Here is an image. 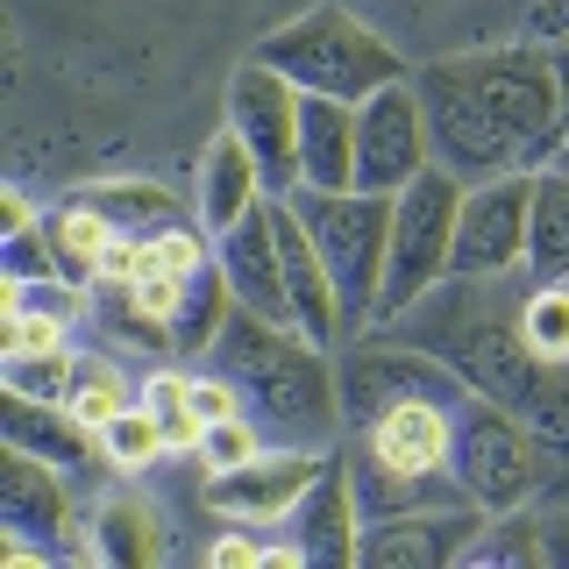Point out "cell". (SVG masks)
Masks as SVG:
<instances>
[{
  "label": "cell",
  "mask_w": 569,
  "mask_h": 569,
  "mask_svg": "<svg viewBox=\"0 0 569 569\" xmlns=\"http://www.w3.org/2000/svg\"><path fill=\"white\" fill-rule=\"evenodd\" d=\"M541 556L548 569H569V512H541Z\"/></svg>",
  "instance_id": "obj_41"
},
{
  "label": "cell",
  "mask_w": 569,
  "mask_h": 569,
  "mask_svg": "<svg viewBox=\"0 0 569 569\" xmlns=\"http://www.w3.org/2000/svg\"><path fill=\"white\" fill-rule=\"evenodd\" d=\"M142 406H150L157 420H178L192 406V378L186 370H150V378H142Z\"/></svg>",
  "instance_id": "obj_37"
},
{
  "label": "cell",
  "mask_w": 569,
  "mask_h": 569,
  "mask_svg": "<svg viewBox=\"0 0 569 569\" xmlns=\"http://www.w3.org/2000/svg\"><path fill=\"white\" fill-rule=\"evenodd\" d=\"M548 58H556V79H562V114H569V43H548Z\"/></svg>",
  "instance_id": "obj_43"
},
{
  "label": "cell",
  "mask_w": 569,
  "mask_h": 569,
  "mask_svg": "<svg viewBox=\"0 0 569 569\" xmlns=\"http://www.w3.org/2000/svg\"><path fill=\"white\" fill-rule=\"evenodd\" d=\"M299 186L349 192L356 186V107L307 93L299 100Z\"/></svg>",
  "instance_id": "obj_20"
},
{
  "label": "cell",
  "mask_w": 569,
  "mask_h": 569,
  "mask_svg": "<svg viewBox=\"0 0 569 569\" xmlns=\"http://www.w3.org/2000/svg\"><path fill=\"white\" fill-rule=\"evenodd\" d=\"M284 541L307 556V569H356V541H363V506L349 485V456H328L320 477L299 491V506L284 512Z\"/></svg>",
  "instance_id": "obj_15"
},
{
  "label": "cell",
  "mask_w": 569,
  "mask_h": 569,
  "mask_svg": "<svg viewBox=\"0 0 569 569\" xmlns=\"http://www.w3.org/2000/svg\"><path fill=\"white\" fill-rule=\"evenodd\" d=\"M192 413H200V420L213 427V420H236V413H249V399L236 391V378H228V370H200V378H192Z\"/></svg>",
  "instance_id": "obj_36"
},
{
  "label": "cell",
  "mask_w": 569,
  "mask_h": 569,
  "mask_svg": "<svg viewBox=\"0 0 569 569\" xmlns=\"http://www.w3.org/2000/svg\"><path fill=\"white\" fill-rule=\"evenodd\" d=\"M520 320H527V342H533L541 363H569V278L562 284H533Z\"/></svg>",
  "instance_id": "obj_32"
},
{
  "label": "cell",
  "mask_w": 569,
  "mask_h": 569,
  "mask_svg": "<svg viewBox=\"0 0 569 569\" xmlns=\"http://www.w3.org/2000/svg\"><path fill=\"white\" fill-rule=\"evenodd\" d=\"M271 200V186H263L257 157L242 150V136H213L207 157H200V228L207 236H228V228L242 221V213H257Z\"/></svg>",
  "instance_id": "obj_21"
},
{
  "label": "cell",
  "mask_w": 569,
  "mask_h": 569,
  "mask_svg": "<svg viewBox=\"0 0 569 569\" xmlns=\"http://www.w3.org/2000/svg\"><path fill=\"white\" fill-rule=\"evenodd\" d=\"M520 427L548 456V470H569V363H541L533 391L520 399Z\"/></svg>",
  "instance_id": "obj_27"
},
{
  "label": "cell",
  "mask_w": 569,
  "mask_h": 569,
  "mask_svg": "<svg viewBox=\"0 0 569 569\" xmlns=\"http://www.w3.org/2000/svg\"><path fill=\"white\" fill-rule=\"evenodd\" d=\"M0 441H8V449L43 456V462H58L64 477L114 470V462H107L100 427H86L64 399H29V391H8V399H0Z\"/></svg>",
  "instance_id": "obj_16"
},
{
  "label": "cell",
  "mask_w": 569,
  "mask_h": 569,
  "mask_svg": "<svg viewBox=\"0 0 569 569\" xmlns=\"http://www.w3.org/2000/svg\"><path fill=\"white\" fill-rule=\"evenodd\" d=\"M200 456H207V470H242L249 456H263L257 413H236V420H213L207 435H200Z\"/></svg>",
  "instance_id": "obj_34"
},
{
  "label": "cell",
  "mask_w": 569,
  "mask_h": 569,
  "mask_svg": "<svg viewBox=\"0 0 569 569\" xmlns=\"http://www.w3.org/2000/svg\"><path fill=\"white\" fill-rule=\"evenodd\" d=\"M249 58H263L271 71H284L299 93H328V100H349V107H363L370 93L413 79L406 58H399V43H385L363 14L335 8V0H320V8L278 22Z\"/></svg>",
  "instance_id": "obj_3"
},
{
  "label": "cell",
  "mask_w": 569,
  "mask_h": 569,
  "mask_svg": "<svg viewBox=\"0 0 569 569\" xmlns=\"http://www.w3.org/2000/svg\"><path fill=\"white\" fill-rule=\"evenodd\" d=\"M449 470L485 512H527L533 498L548 491V456L533 449L520 413L485 399V391H462V406H456V456H449Z\"/></svg>",
  "instance_id": "obj_7"
},
{
  "label": "cell",
  "mask_w": 569,
  "mask_h": 569,
  "mask_svg": "<svg viewBox=\"0 0 569 569\" xmlns=\"http://www.w3.org/2000/svg\"><path fill=\"white\" fill-rule=\"evenodd\" d=\"M278 200V192H271ZM263 200L257 213H242L228 236H213V263L236 284V307L263 313V320H284L292 328V307H284V263H278V213Z\"/></svg>",
  "instance_id": "obj_19"
},
{
  "label": "cell",
  "mask_w": 569,
  "mask_h": 569,
  "mask_svg": "<svg viewBox=\"0 0 569 569\" xmlns=\"http://www.w3.org/2000/svg\"><path fill=\"white\" fill-rule=\"evenodd\" d=\"M142 399V385H129V370L114 363V356H79V378H71V413H79L86 427H107V420H121L129 406Z\"/></svg>",
  "instance_id": "obj_28"
},
{
  "label": "cell",
  "mask_w": 569,
  "mask_h": 569,
  "mask_svg": "<svg viewBox=\"0 0 569 569\" xmlns=\"http://www.w3.org/2000/svg\"><path fill=\"white\" fill-rule=\"evenodd\" d=\"M0 221H8L0 236H29V228H36V207H29V192H22V186L0 192Z\"/></svg>",
  "instance_id": "obj_42"
},
{
  "label": "cell",
  "mask_w": 569,
  "mask_h": 569,
  "mask_svg": "<svg viewBox=\"0 0 569 569\" xmlns=\"http://www.w3.org/2000/svg\"><path fill=\"white\" fill-rule=\"evenodd\" d=\"M200 263H213V236L192 221H171L164 236L142 242V271H171V278H192Z\"/></svg>",
  "instance_id": "obj_33"
},
{
  "label": "cell",
  "mask_w": 569,
  "mask_h": 569,
  "mask_svg": "<svg viewBox=\"0 0 569 569\" xmlns=\"http://www.w3.org/2000/svg\"><path fill=\"white\" fill-rule=\"evenodd\" d=\"M491 512L477 498L462 506H427V512H391V520H363L356 541V569H449L462 548L485 533Z\"/></svg>",
  "instance_id": "obj_13"
},
{
  "label": "cell",
  "mask_w": 569,
  "mask_h": 569,
  "mask_svg": "<svg viewBox=\"0 0 569 569\" xmlns=\"http://www.w3.org/2000/svg\"><path fill=\"white\" fill-rule=\"evenodd\" d=\"M86 541H93V556L114 562V569H150L164 556V533H157L150 506H136V498H107L100 512H86Z\"/></svg>",
  "instance_id": "obj_24"
},
{
  "label": "cell",
  "mask_w": 569,
  "mask_h": 569,
  "mask_svg": "<svg viewBox=\"0 0 569 569\" xmlns=\"http://www.w3.org/2000/svg\"><path fill=\"white\" fill-rule=\"evenodd\" d=\"M100 441H107V462H114V470H150V462L171 449L164 420H157L142 399H136L121 420H107V427H100Z\"/></svg>",
  "instance_id": "obj_31"
},
{
  "label": "cell",
  "mask_w": 569,
  "mask_h": 569,
  "mask_svg": "<svg viewBox=\"0 0 569 569\" xmlns=\"http://www.w3.org/2000/svg\"><path fill=\"white\" fill-rule=\"evenodd\" d=\"M456 406L449 399H406V406H391L385 420H370L363 435H349V441H356V449H370L378 462H391V470H406V477H449Z\"/></svg>",
  "instance_id": "obj_18"
},
{
  "label": "cell",
  "mask_w": 569,
  "mask_h": 569,
  "mask_svg": "<svg viewBox=\"0 0 569 569\" xmlns=\"http://www.w3.org/2000/svg\"><path fill=\"white\" fill-rule=\"evenodd\" d=\"M129 278H142V236H114L107 257H100V271H93V284H129Z\"/></svg>",
  "instance_id": "obj_39"
},
{
  "label": "cell",
  "mask_w": 569,
  "mask_h": 569,
  "mask_svg": "<svg viewBox=\"0 0 569 569\" xmlns=\"http://www.w3.org/2000/svg\"><path fill=\"white\" fill-rule=\"evenodd\" d=\"M462 385L441 356H427L413 342H385V349H349L342 356V427L349 435H363L370 420H385L391 406L406 399H462Z\"/></svg>",
  "instance_id": "obj_11"
},
{
  "label": "cell",
  "mask_w": 569,
  "mask_h": 569,
  "mask_svg": "<svg viewBox=\"0 0 569 569\" xmlns=\"http://www.w3.org/2000/svg\"><path fill=\"white\" fill-rule=\"evenodd\" d=\"M307 221L313 249L328 257V278L342 292V335H363L370 313H378V284H385V249H391V192H284Z\"/></svg>",
  "instance_id": "obj_5"
},
{
  "label": "cell",
  "mask_w": 569,
  "mask_h": 569,
  "mask_svg": "<svg viewBox=\"0 0 569 569\" xmlns=\"http://www.w3.org/2000/svg\"><path fill=\"white\" fill-rule=\"evenodd\" d=\"M263 548H271V541H257V533L236 527V533H221V541L207 548V562L213 569H263Z\"/></svg>",
  "instance_id": "obj_40"
},
{
  "label": "cell",
  "mask_w": 569,
  "mask_h": 569,
  "mask_svg": "<svg viewBox=\"0 0 569 569\" xmlns=\"http://www.w3.org/2000/svg\"><path fill=\"white\" fill-rule=\"evenodd\" d=\"M228 313H236V284H228L221 263H200L186 284H178V307H171V356H213Z\"/></svg>",
  "instance_id": "obj_23"
},
{
  "label": "cell",
  "mask_w": 569,
  "mask_h": 569,
  "mask_svg": "<svg viewBox=\"0 0 569 569\" xmlns=\"http://www.w3.org/2000/svg\"><path fill=\"white\" fill-rule=\"evenodd\" d=\"M79 520L86 512L71 506V485L58 462L29 456V449H8L0 462V527L29 533V541H64V548H86L93 556V541H79Z\"/></svg>",
  "instance_id": "obj_17"
},
{
  "label": "cell",
  "mask_w": 569,
  "mask_h": 569,
  "mask_svg": "<svg viewBox=\"0 0 569 569\" xmlns=\"http://www.w3.org/2000/svg\"><path fill=\"white\" fill-rule=\"evenodd\" d=\"M413 93H420V114H427V142H435V164H449L462 186L477 178H498V171H527L512 136L498 129V114L477 93L470 64L462 58H435L413 71Z\"/></svg>",
  "instance_id": "obj_8"
},
{
  "label": "cell",
  "mask_w": 569,
  "mask_h": 569,
  "mask_svg": "<svg viewBox=\"0 0 569 569\" xmlns=\"http://www.w3.org/2000/svg\"><path fill=\"white\" fill-rule=\"evenodd\" d=\"M527 213H533V171H498L462 186L449 278H512L527 271Z\"/></svg>",
  "instance_id": "obj_10"
},
{
  "label": "cell",
  "mask_w": 569,
  "mask_h": 569,
  "mask_svg": "<svg viewBox=\"0 0 569 569\" xmlns=\"http://www.w3.org/2000/svg\"><path fill=\"white\" fill-rule=\"evenodd\" d=\"M213 370H228L236 391L249 399V413L271 427L278 441H299V449H335L349 435L342 427V378H335L328 349L313 335L284 328V320H263L236 307L213 342Z\"/></svg>",
  "instance_id": "obj_1"
},
{
  "label": "cell",
  "mask_w": 569,
  "mask_h": 569,
  "mask_svg": "<svg viewBox=\"0 0 569 569\" xmlns=\"http://www.w3.org/2000/svg\"><path fill=\"white\" fill-rule=\"evenodd\" d=\"M43 236H50V257H58V271H64V278H86V284H93L100 257H107V242H114L121 228L107 221L93 200H64L58 213H43Z\"/></svg>",
  "instance_id": "obj_26"
},
{
  "label": "cell",
  "mask_w": 569,
  "mask_h": 569,
  "mask_svg": "<svg viewBox=\"0 0 569 569\" xmlns=\"http://www.w3.org/2000/svg\"><path fill=\"white\" fill-rule=\"evenodd\" d=\"M79 200H93L107 221L121 228V236H164L171 221H186V207H178L171 186H157V178H114V186H86Z\"/></svg>",
  "instance_id": "obj_25"
},
{
  "label": "cell",
  "mask_w": 569,
  "mask_h": 569,
  "mask_svg": "<svg viewBox=\"0 0 569 569\" xmlns=\"http://www.w3.org/2000/svg\"><path fill=\"white\" fill-rule=\"evenodd\" d=\"M470 79L485 107L498 114V129L512 136L527 171H548L569 157V114H562V79H556V58L548 43H491V50H470Z\"/></svg>",
  "instance_id": "obj_6"
},
{
  "label": "cell",
  "mask_w": 569,
  "mask_h": 569,
  "mask_svg": "<svg viewBox=\"0 0 569 569\" xmlns=\"http://www.w3.org/2000/svg\"><path fill=\"white\" fill-rule=\"evenodd\" d=\"M520 307H527V292H512L506 278H441L435 292L406 313L399 342L441 356L470 391H485V399L520 413V399L533 391V378H541V356L527 342Z\"/></svg>",
  "instance_id": "obj_2"
},
{
  "label": "cell",
  "mask_w": 569,
  "mask_h": 569,
  "mask_svg": "<svg viewBox=\"0 0 569 569\" xmlns=\"http://www.w3.org/2000/svg\"><path fill=\"white\" fill-rule=\"evenodd\" d=\"M462 562H520V569H548V556H541V512H491L485 533L462 548Z\"/></svg>",
  "instance_id": "obj_30"
},
{
  "label": "cell",
  "mask_w": 569,
  "mask_h": 569,
  "mask_svg": "<svg viewBox=\"0 0 569 569\" xmlns=\"http://www.w3.org/2000/svg\"><path fill=\"white\" fill-rule=\"evenodd\" d=\"M299 86L284 79V71H271L263 58H242L236 71H228V93H221V129L242 136V150L257 157L263 186L278 192H299Z\"/></svg>",
  "instance_id": "obj_9"
},
{
  "label": "cell",
  "mask_w": 569,
  "mask_h": 569,
  "mask_svg": "<svg viewBox=\"0 0 569 569\" xmlns=\"http://www.w3.org/2000/svg\"><path fill=\"white\" fill-rule=\"evenodd\" d=\"M435 164V142H427V114L413 79L385 86L356 107V186L363 192H399Z\"/></svg>",
  "instance_id": "obj_12"
},
{
  "label": "cell",
  "mask_w": 569,
  "mask_h": 569,
  "mask_svg": "<svg viewBox=\"0 0 569 569\" xmlns=\"http://www.w3.org/2000/svg\"><path fill=\"white\" fill-rule=\"evenodd\" d=\"M79 378V349L50 342V349H8L0 356V391H29V399H71Z\"/></svg>",
  "instance_id": "obj_29"
},
{
  "label": "cell",
  "mask_w": 569,
  "mask_h": 569,
  "mask_svg": "<svg viewBox=\"0 0 569 569\" xmlns=\"http://www.w3.org/2000/svg\"><path fill=\"white\" fill-rule=\"evenodd\" d=\"M456 213H462V178L449 164H427L413 186L391 192V249H385V284H378L370 328H399V320L449 278Z\"/></svg>",
  "instance_id": "obj_4"
},
{
  "label": "cell",
  "mask_w": 569,
  "mask_h": 569,
  "mask_svg": "<svg viewBox=\"0 0 569 569\" xmlns=\"http://www.w3.org/2000/svg\"><path fill=\"white\" fill-rule=\"evenodd\" d=\"M520 36H527V43H569V0H527V8H520Z\"/></svg>",
  "instance_id": "obj_38"
},
{
  "label": "cell",
  "mask_w": 569,
  "mask_h": 569,
  "mask_svg": "<svg viewBox=\"0 0 569 569\" xmlns=\"http://www.w3.org/2000/svg\"><path fill=\"white\" fill-rule=\"evenodd\" d=\"M50 342H64V313L58 307H29L22 313H0V356L8 349H50Z\"/></svg>",
  "instance_id": "obj_35"
},
{
  "label": "cell",
  "mask_w": 569,
  "mask_h": 569,
  "mask_svg": "<svg viewBox=\"0 0 569 569\" xmlns=\"http://www.w3.org/2000/svg\"><path fill=\"white\" fill-rule=\"evenodd\" d=\"M527 278L562 284L569 278V171H533V213H527Z\"/></svg>",
  "instance_id": "obj_22"
},
{
  "label": "cell",
  "mask_w": 569,
  "mask_h": 569,
  "mask_svg": "<svg viewBox=\"0 0 569 569\" xmlns=\"http://www.w3.org/2000/svg\"><path fill=\"white\" fill-rule=\"evenodd\" d=\"M320 462L328 449H299V441H284L271 456H249L242 470H213L207 477V506L221 512V520H242V527H284V512L299 506V491L320 477Z\"/></svg>",
  "instance_id": "obj_14"
}]
</instances>
